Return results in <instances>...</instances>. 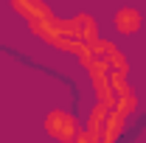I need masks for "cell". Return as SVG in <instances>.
I'll list each match as a JSON object with an SVG mask.
<instances>
[{
	"mask_svg": "<svg viewBox=\"0 0 146 143\" xmlns=\"http://www.w3.org/2000/svg\"><path fill=\"white\" fill-rule=\"evenodd\" d=\"M112 23H115V31L118 34H135L138 28H141V23H143V17H141V11L138 9H118L115 11V17H112Z\"/></svg>",
	"mask_w": 146,
	"mask_h": 143,
	"instance_id": "cell-6",
	"label": "cell"
},
{
	"mask_svg": "<svg viewBox=\"0 0 146 143\" xmlns=\"http://www.w3.org/2000/svg\"><path fill=\"white\" fill-rule=\"evenodd\" d=\"M45 132L54 138V140H62V143H82V121L65 112V109H51L45 115Z\"/></svg>",
	"mask_w": 146,
	"mask_h": 143,
	"instance_id": "cell-3",
	"label": "cell"
},
{
	"mask_svg": "<svg viewBox=\"0 0 146 143\" xmlns=\"http://www.w3.org/2000/svg\"><path fill=\"white\" fill-rule=\"evenodd\" d=\"M87 65L107 68V70H118V73H127V76H129L127 56L121 54V48H118L115 42H107V39H98V42L90 48V54H87V59L82 62V68H87Z\"/></svg>",
	"mask_w": 146,
	"mask_h": 143,
	"instance_id": "cell-4",
	"label": "cell"
},
{
	"mask_svg": "<svg viewBox=\"0 0 146 143\" xmlns=\"http://www.w3.org/2000/svg\"><path fill=\"white\" fill-rule=\"evenodd\" d=\"M87 76H90V84L96 90V98L101 104H107L110 109H118L124 115H132L138 109V95L129 84L127 73L118 70H107V68H96V65H87L84 68Z\"/></svg>",
	"mask_w": 146,
	"mask_h": 143,
	"instance_id": "cell-2",
	"label": "cell"
},
{
	"mask_svg": "<svg viewBox=\"0 0 146 143\" xmlns=\"http://www.w3.org/2000/svg\"><path fill=\"white\" fill-rule=\"evenodd\" d=\"M42 6H45L42 0H11V9H14V11H17L23 20L34 17V14L39 11V9H42Z\"/></svg>",
	"mask_w": 146,
	"mask_h": 143,
	"instance_id": "cell-7",
	"label": "cell"
},
{
	"mask_svg": "<svg viewBox=\"0 0 146 143\" xmlns=\"http://www.w3.org/2000/svg\"><path fill=\"white\" fill-rule=\"evenodd\" d=\"M73 20V34L79 39V45L82 48H93L96 42H98V23L87 14V11H82V14H76Z\"/></svg>",
	"mask_w": 146,
	"mask_h": 143,
	"instance_id": "cell-5",
	"label": "cell"
},
{
	"mask_svg": "<svg viewBox=\"0 0 146 143\" xmlns=\"http://www.w3.org/2000/svg\"><path fill=\"white\" fill-rule=\"evenodd\" d=\"M25 23H28L31 34L39 36L45 45H51V48H56V51H65V54H76L79 62L87 59L90 48H82V45H79V39H76V34H73V20L70 17L62 20V17H56L48 6H42L34 17H28Z\"/></svg>",
	"mask_w": 146,
	"mask_h": 143,
	"instance_id": "cell-1",
	"label": "cell"
}]
</instances>
